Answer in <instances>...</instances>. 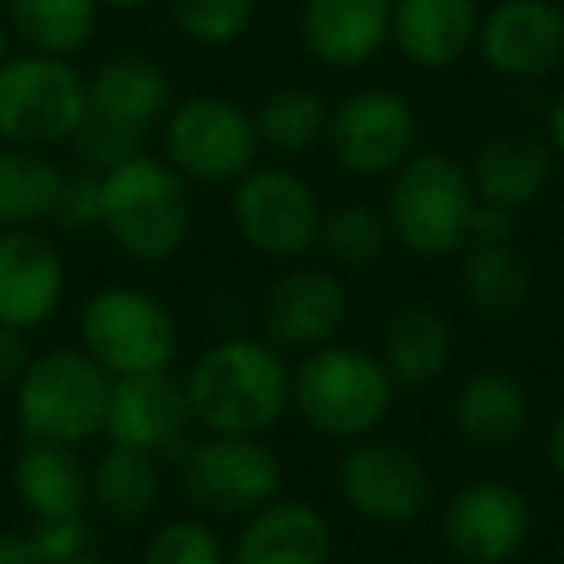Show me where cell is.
<instances>
[{"label":"cell","instance_id":"6da1fadb","mask_svg":"<svg viewBox=\"0 0 564 564\" xmlns=\"http://www.w3.org/2000/svg\"><path fill=\"white\" fill-rule=\"evenodd\" d=\"M291 376L286 352L267 337H225L202 348L182 379L202 433L267 437L291 414Z\"/></svg>","mask_w":564,"mask_h":564},{"label":"cell","instance_id":"7a4b0ae2","mask_svg":"<svg viewBox=\"0 0 564 564\" xmlns=\"http://www.w3.org/2000/svg\"><path fill=\"white\" fill-rule=\"evenodd\" d=\"M399 383L391 379L379 352L345 340L302 352L291 376V410L310 433L352 445L379 433L391 417Z\"/></svg>","mask_w":564,"mask_h":564},{"label":"cell","instance_id":"3957f363","mask_svg":"<svg viewBox=\"0 0 564 564\" xmlns=\"http://www.w3.org/2000/svg\"><path fill=\"white\" fill-rule=\"evenodd\" d=\"M194 194L166 159L135 155L101 174V232L135 263H166L194 236Z\"/></svg>","mask_w":564,"mask_h":564},{"label":"cell","instance_id":"277c9868","mask_svg":"<svg viewBox=\"0 0 564 564\" xmlns=\"http://www.w3.org/2000/svg\"><path fill=\"white\" fill-rule=\"evenodd\" d=\"M476 186L460 159L445 151H414L387 186V225L391 240L414 259L437 263L456 259L471 243Z\"/></svg>","mask_w":564,"mask_h":564},{"label":"cell","instance_id":"5b68a950","mask_svg":"<svg viewBox=\"0 0 564 564\" xmlns=\"http://www.w3.org/2000/svg\"><path fill=\"white\" fill-rule=\"evenodd\" d=\"M112 379L78 345L35 352L28 376L12 391V414L24 445H86L105 433Z\"/></svg>","mask_w":564,"mask_h":564},{"label":"cell","instance_id":"8992f818","mask_svg":"<svg viewBox=\"0 0 564 564\" xmlns=\"http://www.w3.org/2000/svg\"><path fill=\"white\" fill-rule=\"evenodd\" d=\"M174 484L189 514L209 522H243L282 495V460L267 437L202 433L174 456Z\"/></svg>","mask_w":564,"mask_h":564},{"label":"cell","instance_id":"52a82bcc","mask_svg":"<svg viewBox=\"0 0 564 564\" xmlns=\"http://www.w3.org/2000/svg\"><path fill=\"white\" fill-rule=\"evenodd\" d=\"M178 317L159 294L109 282L78 310V348L109 379L166 371L178 360Z\"/></svg>","mask_w":564,"mask_h":564},{"label":"cell","instance_id":"ba28073f","mask_svg":"<svg viewBox=\"0 0 564 564\" xmlns=\"http://www.w3.org/2000/svg\"><path fill=\"white\" fill-rule=\"evenodd\" d=\"M228 220L243 248L267 263H302L322 243V197L291 166H251L232 182Z\"/></svg>","mask_w":564,"mask_h":564},{"label":"cell","instance_id":"9c48e42d","mask_svg":"<svg viewBox=\"0 0 564 564\" xmlns=\"http://www.w3.org/2000/svg\"><path fill=\"white\" fill-rule=\"evenodd\" d=\"M86 120V78L58 55H28L0 63V143L63 148Z\"/></svg>","mask_w":564,"mask_h":564},{"label":"cell","instance_id":"30bf717a","mask_svg":"<svg viewBox=\"0 0 564 564\" xmlns=\"http://www.w3.org/2000/svg\"><path fill=\"white\" fill-rule=\"evenodd\" d=\"M259 148L251 112L228 97H186L163 120V159L189 186H232L256 166Z\"/></svg>","mask_w":564,"mask_h":564},{"label":"cell","instance_id":"8fae6325","mask_svg":"<svg viewBox=\"0 0 564 564\" xmlns=\"http://www.w3.org/2000/svg\"><path fill=\"white\" fill-rule=\"evenodd\" d=\"M337 491L360 522L394 530L414 525L430 510L433 479L406 441L371 433L345 448L337 464Z\"/></svg>","mask_w":564,"mask_h":564},{"label":"cell","instance_id":"7c38bea8","mask_svg":"<svg viewBox=\"0 0 564 564\" xmlns=\"http://www.w3.org/2000/svg\"><path fill=\"white\" fill-rule=\"evenodd\" d=\"M325 143L352 178H391L417 151L414 105L394 89H356L333 109Z\"/></svg>","mask_w":564,"mask_h":564},{"label":"cell","instance_id":"4fadbf2b","mask_svg":"<svg viewBox=\"0 0 564 564\" xmlns=\"http://www.w3.org/2000/svg\"><path fill=\"white\" fill-rule=\"evenodd\" d=\"M533 507L507 479H471L441 507L445 549L464 564H507L530 545Z\"/></svg>","mask_w":564,"mask_h":564},{"label":"cell","instance_id":"5bb4252c","mask_svg":"<svg viewBox=\"0 0 564 564\" xmlns=\"http://www.w3.org/2000/svg\"><path fill=\"white\" fill-rule=\"evenodd\" d=\"M348 310V286L333 267L317 263H286L279 279L263 294V337L282 352H314V348L337 340L345 329Z\"/></svg>","mask_w":564,"mask_h":564},{"label":"cell","instance_id":"9a60e30c","mask_svg":"<svg viewBox=\"0 0 564 564\" xmlns=\"http://www.w3.org/2000/svg\"><path fill=\"white\" fill-rule=\"evenodd\" d=\"M186 379L174 368L148 371V376L112 379L109 410H105V437L109 445L140 448L159 460L178 456L194 430Z\"/></svg>","mask_w":564,"mask_h":564},{"label":"cell","instance_id":"2e32d148","mask_svg":"<svg viewBox=\"0 0 564 564\" xmlns=\"http://www.w3.org/2000/svg\"><path fill=\"white\" fill-rule=\"evenodd\" d=\"M70 271L43 228H0V325L40 333L66 302Z\"/></svg>","mask_w":564,"mask_h":564},{"label":"cell","instance_id":"e0dca14e","mask_svg":"<svg viewBox=\"0 0 564 564\" xmlns=\"http://www.w3.org/2000/svg\"><path fill=\"white\" fill-rule=\"evenodd\" d=\"M479 51L507 78H541L564 63V12L553 0H502L479 20Z\"/></svg>","mask_w":564,"mask_h":564},{"label":"cell","instance_id":"ac0fdd59","mask_svg":"<svg viewBox=\"0 0 564 564\" xmlns=\"http://www.w3.org/2000/svg\"><path fill=\"white\" fill-rule=\"evenodd\" d=\"M228 564H333V522L306 499H271L240 522Z\"/></svg>","mask_w":564,"mask_h":564},{"label":"cell","instance_id":"d6986e66","mask_svg":"<svg viewBox=\"0 0 564 564\" xmlns=\"http://www.w3.org/2000/svg\"><path fill=\"white\" fill-rule=\"evenodd\" d=\"M394 0H306L302 43L322 66L356 70L391 40Z\"/></svg>","mask_w":564,"mask_h":564},{"label":"cell","instance_id":"ffe728a7","mask_svg":"<svg viewBox=\"0 0 564 564\" xmlns=\"http://www.w3.org/2000/svg\"><path fill=\"white\" fill-rule=\"evenodd\" d=\"M453 430L479 453L514 448L530 430V394L510 371L484 368L468 376L453 394Z\"/></svg>","mask_w":564,"mask_h":564},{"label":"cell","instance_id":"44dd1931","mask_svg":"<svg viewBox=\"0 0 564 564\" xmlns=\"http://www.w3.org/2000/svg\"><path fill=\"white\" fill-rule=\"evenodd\" d=\"M391 40L417 70H448L479 40L476 0H394Z\"/></svg>","mask_w":564,"mask_h":564},{"label":"cell","instance_id":"7402d4cb","mask_svg":"<svg viewBox=\"0 0 564 564\" xmlns=\"http://www.w3.org/2000/svg\"><path fill=\"white\" fill-rule=\"evenodd\" d=\"M456 352L453 322L430 302H402L391 310L379 337V360L399 391H425L448 371Z\"/></svg>","mask_w":564,"mask_h":564},{"label":"cell","instance_id":"603a6c76","mask_svg":"<svg viewBox=\"0 0 564 564\" xmlns=\"http://www.w3.org/2000/svg\"><path fill=\"white\" fill-rule=\"evenodd\" d=\"M553 155L556 151L549 148V140L533 132L491 135L468 166L476 197L510 213L530 209L545 194L549 174H553Z\"/></svg>","mask_w":564,"mask_h":564},{"label":"cell","instance_id":"cb8c5ba5","mask_svg":"<svg viewBox=\"0 0 564 564\" xmlns=\"http://www.w3.org/2000/svg\"><path fill=\"white\" fill-rule=\"evenodd\" d=\"M174 105L171 78L143 55H112L86 78V112L151 132Z\"/></svg>","mask_w":564,"mask_h":564},{"label":"cell","instance_id":"d4e9b609","mask_svg":"<svg viewBox=\"0 0 564 564\" xmlns=\"http://www.w3.org/2000/svg\"><path fill=\"white\" fill-rule=\"evenodd\" d=\"M166 491L163 460L140 448L109 445L89 464V507L112 525H143Z\"/></svg>","mask_w":564,"mask_h":564},{"label":"cell","instance_id":"484cf974","mask_svg":"<svg viewBox=\"0 0 564 564\" xmlns=\"http://www.w3.org/2000/svg\"><path fill=\"white\" fill-rule=\"evenodd\" d=\"M456 282L464 302L491 322H510L533 299V267L514 240L468 243L456 256Z\"/></svg>","mask_w":564,"mask_h":564},{"label":"cell","instance_id":"4316f807","mask_svg":"<svg viewBox=\"0 0 564 564\" xmlns=\"http://www.w3.org/2000/svg\"><path fill=\"white\" fill-rule=\"evenodd\" d=\"M12 495L28 518L89 510V464L74 445H24L12 464Z\"/></svg>","mask_w":564,"mask_h":564},{"label":"cell","instance_id":"83f0119b","mask_svg":"<svg viewBox=\"0 0 564 564\" xmlns=\"http://www.w3.org/2000/svg\"><path fill=\"white\" fill-rule=\"evenodd\" d=\"M66 171L40 148L0 143V228L51 225Z\"/></svg>","mask_w":564,"mask_h":564},{"label":"cell","instance_id":"f1b7e54d","mask_svg":"<svg viewBox=\"0 0 564 564\" xmlns=\"http://www.w3.org/2000/svg\"><path fill=\"white\" fill-rule=\"evenodd\" d=\"M101 0H9V24L28 51L70 58L94 40Z\"/></svg>","mask_w":564,"mask_h":564},{"label":"cell","instance_id":"f546056e","mask_svg":"<svg viewBox=\"0 0 564 564\" xmlns=\"http://www.w3.org/2000/svg\"><path fill=\"white\" fill-rule=\"evenodd\" d=\"M333 109L325 105V97L317 89L306 86H286L274 89L271 97H263V105L256 109V132L259 143L279 155H302L314 143L325 140L329 132Z\"/></svg>","mask_w":564,"mask_h":564},{"label":"cell","instance_id":"4dcf8cb0","mask_svg":"<svg viewBox=\"0 0 564 564\" xmlns=\"http://www.w3.org/2000/svg\"><path fill=\"white\" fill-rule=\"evenodd\" d=\"M387 243H391L387 213L371 209L364 202H348L325 213L317 248L345 271H368V267H376L383 259Z\"/></svg>","mask_w":564,"mask_h":564},{"label":"cell","instance_id":"1f68e13d","mask_svg":"<svg viewBox=\"0 0 564 564\" xmlns=\"http://www.w3.org/2000/svg\"><path fill=\"white\" fill-rule=\"evenodd\" d=\"M140 564H228V541L209 518L178 514L143 538Z\"/></svg>","mask_w":564,"mask_h":564},{"label":"cell","instance_id":"d6a6232c","mask_svg":"<svg viewBox=\"0 0 564 564\" xmlns=\"http://www.w3.org/2000/svg\"><path fill=\"white\" fill-rule=\"evenodd\" d=\"M171 20L202 47H228L251 28L256 0H166Z\"/></svg>","mask_w":564,"mask_h":564},{"label":"cell","instance_id":"836d02e7","mask_svg":"<svg viewBox=\"0 0 564 564\" xmlns=\"http://www.w3.org/2000/svg\"><path fill=\"white\" fill-rule=\"evenodd\" d=\"M143 143H148V132H135V128L94 117V112H86L78 132L70 135V151L78 159V166H86L94 174H109L117 166H124L128 159L143 155Z\"/></svg>","mask_w":564,"mask_h":564},{"label":"cell","instance_id":"e575fe53","mask_svg":"<svg viewBox=\"0 0 564 564\" xmlns=\"http://www.w3.org/2000/svg\"><path fill=\"white\" fill-rule=\"evenodd\" d=\"M24 538L35 549L40 564H74L82 556L97 553V530L89 522V510L58 518H32Z\"/></svg>","mask_w":564,"mask_h":564},{"label":"cell","instance_id":"d590c367","mask_svg":"<svg viewBox=\"0 0 564 564\" xmlns=\"http://www.w3.org/2000/svg\"><path fill=\"white\" fill-rule=\"evenodd\" d=\"M51 228L66 236H86L101 228V174L86 171V166L66 171L55 213H51Z\"/></svg>","mask_w":564,"mask_h":564},{"label":"cell","instance_id":"8d00e7d4","mask_svg":"<svg viewBox=\"0 0 564 564\" xmlns=\"http://www.w3.org/2000/svg\"><path fill=\"white\" fill-rule=\"evenodd\" d=\"M35 352H32V333H20L0 325V394H12L20 379L28 376Z\"/></svg>","mask_w":564,"mask_h":564},{"label":"cell","instance_id":"74e56055","mask_svg":"<svg viewBox=\"0 0 564 564\" xmlns=\"http://www.w3.org/2000/svg\"><path fill=\"white\" fill-rule=\"evenodd\" d=\"M514 228H518V213L479 202L476 205V217H471V243H502V240H514Z\"/></svg>","mask_w":564,"mask_h":564},{"label":"cell","instance_id":"f35d334b","mask_svg":"<svg viewBox=\"0 0 564 564\" xmlns=\"http://www.w3.org/2000/svg\"><path fill=\"white\" fill-rule=\"evenodd\" d=\"M0 564H40L24 530H0Z\"/></svg>","mask_w":564,"mask_h":564},{"label":"cell","instance_id":"ab89813d","mask_svg":"<svg viewBox=\"0 0 564 564\" xmlns=\"http://www.w3.org/2000/svg\"><path fill=\"white\" fill-rule=\"evenodd\" d=\"M545 456H549V468L564 479V406L556 410L553 425H549V437H545Z\"/></svg>","mask_w":564,"mask_h":564},{"label":"cell","instance_id":"60d3db41","mask_svg":"<svg viewBox=\"0 0 564 564\" xmlns=\"http://www.w3.org/2000/svg\"><path fill=\"white\" fill-rule=\"evenodd\" d=\"M545 135H549V148H553L556 155L564 159V89L553 97V105H549V117H545Z\"/></svg>","mask_w":564,"mask_h":564},{"label":"cell","instance_id":"b9f144b4","mask_svg":"<svg viewBox=\"0 0 564 564\" xmlns=\"http://www.w3.org/2000/svg\"><path fill=\"white\" fill-rule=\"evenodd\" d=\"M101 4H109V9H140L148 0H101Z\"/></svg>","mask_w":564,"mask_h":564},{"label":"cell","instance_id":"7bdbcfd3","mask_svg":"<svg viewBox=\"0 0 564 564\" xmlns=\"http://www.w3.org/2000/svg\"><path fill=\"white\" fill-rule=\"evenodd\" d=\"M9 58V28H4V20H0V63Z\"/></svg>","mask_w":564,"mask_h":564},{"label":"cell","instance_id":"ee69618b","mask_svg":"<svg viewBox=\"0 0 564 564\" xmlns=\"http://www.w3.org/2000/svg\"><path fill=\"white\" fill-rule=\"evenodd\" d=\"M74 564H117V561H105V556L89 553V556H82V561H74Z\"/></svg>","mask_w":564,"mask_h":564}]
</instances>
